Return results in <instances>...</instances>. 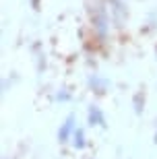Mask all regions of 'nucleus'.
<instances>
[{
  "label": "nucleus",
  "mask_w": 157,
  "mask_h": 159,
  "mask_svg": "<svg viewBox=\"0 0 157 159\" xmlns=\"http://www.w3.org/2000/svg\"><path fill=\"white\" fill-rule=\"evenodd\" d=\"M95 27H97L99 35H105V15H104V11H99V12H97V19H95Z\"/></svg>",
  "instance_id": "obj_1"
},
{
  "label": "nucleus",
  "mask_w": 157,
  "mask_h": 159,
  "mask_svg": "<svg viewBox=\"0 0 157 159\" xmlns=\"http://www.w3.org/2000/svg\"><path fill=\"white\" fill-rule=\"evenodd\" d=\"M70 132H72V120H66V124H64L62 130H60V141H66Z\"/></svg>",
  "instance_id": "obj_2"
},
{
  "label": "nucleus",
  "mask_w": 157,
  "mask_h": 159,
  "mask_svg": "<svg viewBox=\"0 0 157 159\" xmlns=\"http://www.w3.org/2000/svg\"><path fill=\"white\" fill-rule=\"evenodd\" d=\"M75 145H76V147H83V145H85V136H83V130H76V132H75Z\"/></svg>",
  "instance_id": "obj_3"
},
{
  "label": "nucleus",
  "mask_w": 157,
  "mask_h": 159,
  "mask_svg": "<svg viewBox=\"0 0 157 159\" xmlns=\"http://www.w3.org/2000/svg\"><path fill=\"white\" fill-rule=\"evenodd\" d=\"M33 4H35V6H37V0H33Z\"/></svg>",
  "instance_id": "obj_4"
}]
</instances>
